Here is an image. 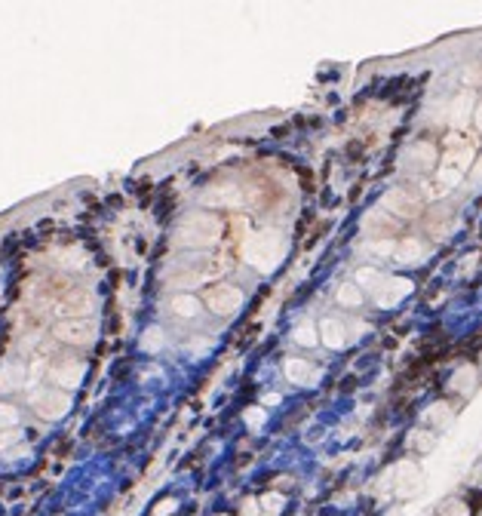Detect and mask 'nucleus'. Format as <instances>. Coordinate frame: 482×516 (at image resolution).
<instances>
[{
    "mask_svg": "<svg viewBox=\"0 0 482 516\" xmlns=\"http://www.w3.org/2000/svg\"><path fill=\"white\" fill-rule=\"evenodd\" d=\"M477 123H479V130H482V105H479V111H477Z\"/></svg>",
    "mask_w": 482,
    "mask_h": 516,
    "instance_id": "nucleus-37",
    "label": "nucleus"
},
{
    "mask_svg": "<svg viewBox=\"0 0 482 516\" xmlns=\"http://www.w3.org/2000/svg\"><path fill=\"white\" fill-rule=\"evenodd\" d=\"M424 256V243L415 237H405L396 243V249H393V258L403 261V265H415V261H421Z\"/></svg>",
    "mask_w": 482,
    "mask_h": 516,
    "instance_id": "nucleus-12",
    "label": "nucleus"
},
{
    "mask_svg": "<svg viewBox=\"0 0 482 516\" xmlns=\"http://www.w3.org/2000/svg\"><path fill=\"white\" fill-rule=\"evenodd\" d=\"M225 258H215V256H203L188 261V267H181L179 273L173 277V283L179 286H196V283H206V280H215L225 273Z\"/></svg>",
    "mask_w": 482,
    "mask_h": 516,
    "instance_id": "nucleus-3",
    "label": "nucleus"
},
{
    "mask_svg": "<svg viewBox=\"0 0 482 516\" xmlns=\"http://www.w3.org/2000/svg\"><path fill=\"white\" fill-rule=\"evenodd\" d=\"M243 516H262V504H258V498H246L243 501Z\"/></svg>",
    "mask_w": 482,
    "mask_h": 516,
    "instance_id": "nucleus-33",
    "label": "nucleus"
},
{
    "mask_svg": "<svg viewBox=\"0 0 482 516\" xmlns=\"http://www.w3.org/2000/svg\"><path fill=\"white\" fill-rule=\"evenodd\" d=\"M473 381H477V372H473V366H464V369H458V372H455L452 387H455V391H461V393H470V391H473Z\"/></svg>",
    "mask_w": 482,
    "mask_h": 516,
    "instance_id": "nucleus-21",
    "label": "nucleus"
},
{
    "mask_svg": "<svg viewBox=\"0 0 482 516\" xmlns=\"http://www.w3.org/2000/svg\"><path fill=\"white\" fill-rule=\"evenodd\" d=\"M18 439H22V433H18L16 428H12V430H0V452L10 449V445H16Z\"/></svg>",
    "mask_w": 482,
    "mask_h": 516,
    "instance_id": "nucleus-31",
    "label": "nucleus"
},
{
    "mask_svg": "<svg viewBox=\"0 0 482 516\" xmlns=\"http://www.w3.org/2000/svg\"><path fill=\"white\" fill-rule=\"evenodd\" d=\"M295 341H298V344H304V347H314V344L320 341V339H316V329L304 323V326H298V329H295Z\"/></svg>",
    "mask_w": 482,
    "mask_h": 516,
    "instance_id": "nucleus-28",
    "label": "nucleus"
},
{
    "mask_svg": "<svg viewBox=\"0 0 482 516\" xmlns=\"http://www.w3.org/2000/svg\"><path fill=\"white\" fill-rule=\"evenodd\" d=\"M18 424V409L16 406L0 403V430H12Z\"/></svg>",
    "mask_w": 482,
    "mask_h": 516,
    "instance_id": "nucleus-26",
    "label": "nucleus"
},
{
    "mask_svg": "<svg viewBox=\"0 0 482 516\" xmlns=\"http://www.w3.org/2000/svg\"><path fill=\"white\" fill-rule=\"evenodd\" d=\"M53 335L65 344H74V347H86L96 339V323L92 320H62L55 323Z\"/></svg>",
    "mask_w": 482,
    "mask_h": 516,
    "instance_id": "nucleus-6",
    "label": "nucleus"
},
{
    "mask_svg": "<svg viewBox=\"0 0 482 516\" xmlns=\"http://www.w3.org/2000/svg\"><path fill=\"white\" fill-rule=\"evenodd\" d=\"M173 511H175V501H173V498H163L160 504L154 507V513H157V516H169Z\"/></svg>",
    "mask_w": 482,
    "mask_h": 516,
    "instance_id": "nucleus-34",
    "label": "nucleus"
},
{
    "mask_svg": "<svg viewBox=\"0 0 482 516\" xmlns=\"http://www.w3.org/2000/svg\"><path fill=\"white\" fill-rule=\"evenodd\" d=\"M366 231H375V237H390L393 231H396V221L390 219V215L387 212H372V215H366Z\"/></svg>",
    "mask_w": 482,
    "mask_h": 516,
    "instance_id": "nucleus-16",
    "label": "nucleus"
},
{
    "mask_svg": "<svg viewBox=\"0 0 482 516\" xmlns=\"http://www.w3.org/2000/svg\"><path fill=\"white\" fill-rule=\"evenodd\" d=\"M405 163H411V167H421V169H430L436 163V151L433 145H415V148H409V154H405Z\"/></svg>",
    "mask_w": 482,
    "mask_h": 516,
    "instance_id": "nucleus-17",
    "label": "nucleus"
},
{
    "mask_svg": "<svg viewBox=\"0 0 482 516\" xmlns=\"http://www.w3.org/2000/svg\"><path fill=\"white\" fill-rule=\"evenodd\" d=\"M467 111H470V93H461L452 105V123L455 126H464L467 123Z\"/></svg>",
    "mask_w": 482,
    "mask_h": 516,
    "instance_id": "nucleus-22",
    "label": "nucleus"
},
{
    "mask_svg": "<svg viewBox=\"0 0 482 516\" xmlns=\"http://www.w3.org/2000/svg\"><path fill=\"white\" fill-rule=\"evenodd\" d=\"M200 203L209 209H237V206H243V191L233 182L212 184V188H206L200 194Z\"/></svg>",
    "mask_w": 482,
    "mask_h": 516,
    "instance_id": "nucleus-7",
    "label": "nucleus"
},
{
    "mask_svg": "<svg viewBox=\"0 0 482 516\" xmlns=\"http://www.w3.org/2000/svg\"><path fill=\"white\" fill-rule=\"evenodd\" d=\"M142 347L144 350H160L163 347V332L160 329H148V332H144V339H142Z\"/></svg>",
    "mask_w": 482,
    "mask_h": 516,
    "instance_id": "nucleus-29",
    "label": "nucleus"
},
{
    "mask_svg": "<svg viewBox=\"0 0 482 516\" xmlns=\"http://www.w3.org/2000/svg\"><path fill=\"white\" fill-rule=\"evenodd\" d=\"M175 240H179V246H188V249H209V246H215L221 240V221L209 212H196L181 221Z\"/></svg>",
    "mask_w": 482,
    "mask_h": 516,
    "instance_id": "nucleus-2",
    "label": "nucleus"
},
{
    "mask_svg": "<svg viewBox=\"0 0 482 516\" xmlns=\"http://www.w3.org/2000/svg\"><path fill=\"white\" fill-rule=\"evenodd\" d=\"M338 302H341V304H347V308H357V304L363 302V292H359V286L344 283V286L338 289Z\"/></svg>",
    "mask_w": 482,
    "mask_h": 516,
    "instance_id": "nucleus-24",
    "label": "nucleus"
},
{
    "mask_svg": "<svg viewBox=\"0 0 482 516\" xmlns=\"http://www.w3.org/2000/svg\"><path fill=\"white\" fill-rule=\"evenodd\" d=\"M84 372H86V366L80 360H59L49 369V378L62 387H77L80 381H84Z\"/></svg>",
    "mask_w": 482,
    "mask_h": 516,
    "instance_id": "nucleus-11",
    "label": "nucleus"
},
{
    "mask_svg": "<svg viewBox=\"0 0 482 516\" xmlns=\"http://www.w3.org/2000/svg\"><path fill=\"white\" fill-rule=\"evenodd\" d=\"M22 366H16V363H6V366H0V393L3 391H12V387L22 384Z\"/></svg>",
    "mask_w": 482,
    "mask_h": 516,
    "instance_id": "nucleus-19",
    "label": "nucleus"
},
{
    "mask_svg": "<svg viewBox=\"0 0 482 516\" xmlns=\"http://www.w3.org/2000/svg\"><path fill=\"white\" fill-rule=\"evenodd\" d=\"M243 256L249 261L255 271L262 273H270L277 265H280L283 258V240L277 231H255L249 234V240H246L243 246Z\"/></svg>",
    "mask_w": 482,
    "mask_h": 516,
    "instance_id": "nucleus-1",
    "label": "nucleus"
},
{
    "mask_svg": "<svg viewBox=\"0 0 482 516\" xmlns=\"http://www.w3.org/2000/svg\"><path fill=\"white\" fill-rule=\"evenodd\" d=\"M396 246H393V240H381V243H372V252H378V256H387V252H393Z\"/></svg>",
    "mask_w": 482,
    "mask_h": 516,
    "instance_id": "nucleus-35",
    "label": "nucleus"
},
{
    "mask_svg": "<svg viewBox=\"0 0 482 516\" xmlns=\"http://www.w3.org/2000/svg\"><path fill=\"white\" fill-rule=\"evenodd\" d=\"M31 406L40 418L47 421H59V418L68 415L71 409V397L65 391H55V387H43V391H34L31 393Z\"/></svg>",
    "mask_w": 482,
    "mask_h": 516,
    "instance_id": "nucleus-4",
    "label": "nucleus"
},
{
    "mask_svg": "<svg viewBox=\"0 0 482 516\" xmlns=\"http://www.w3.org/2000/svg\"><path fill=\"white\" fill-rule=\"evenodd\" d=\"M258 504L264 507V513H268V516H277V513L283 511V504H286V498H283V495H277V492H270V495H264Z\"/></svg>",
    "mask_w": 482,
    "mask_h": 516,
    "instance_id": "nucleus-27",
    "label": "nucleus"
},
{
    "mask_svg": "<svg viewBox=\"0 0 482 516\" xmlns=\"http://www.w3.org/2000/svg\"><path fill=\"white\" fill-rule=\"evenodd\" d=\"M59 310L68 314V320H86V314L92 310V295L90 289H68L59 302Z\"/></svg>",
    "mask_w": 482,
    "mask_h": 516,
    "instance_id": "nucleus-9",
    "label": "nucleus"
},
{
    "mask_svg": "<svg viewBox=\"0 0 482 516\" xmlns=\"http://www.w3.org/2000/svg\"><path fill=\"white\" fill-rule=\"evenodd\" d=\"M320 339H322V344H326V347L341 350V347H344V341H347V332H344V326H341L338 320H322Z\"/></svg>",
    "mask_w": 482,
    "mask_h": 516,
    "instance_id": "nucleus-13",
    "label": "nucleus"
},
{
    "mask_svg": "<svg viewBox=\"0 0 482 516\" xmlns=\"http://www.w3.org/2000/svg\"><path fill=\"white\" fill-rule=\"evenodd\" d=\"M384 209H390V215L399 219H415L421 212V197L411 194L409 188H393L384 194Z\"/></svg>",
    "mask_w": 482,
    "mask_h": 516,
    "instance_id": "nucleus-8",
    "label": "nucleus"
},
{
    "mask_svg": "<svg viewBox=\"0 0 482 516\" xmlns=\"http://www.w3.org/2000/svg\"><path fill=\"white\" fill-rule=\"evenodd\" d=\"M246 424H249V428H262L264 424V409H249L246 412Z\"/></svg>",
    "mask_w": 482,
    "mask_h": 516,
    "instance_id": "nucleus-32",
    "label": "nucleus"
},
{
    "mask_svg": "<svg viewBox=\"0 0 482 516\" xmlns=\"http://www.w3.org/2000/svg\"><path fill=\"white\" fill-rule=\"evenodd\" d=\"M424 418H427V421H433L436 428H448V424H452V418H455V412H452V406H448V403H436V406H430Z\"/></svg>",
    "mask_w": 482,
    "mask_h": 516,
    "instance_id": "nucleus-20",
    "label": "nucleus"
},
{
    "mask_svg": "<svg viewBox=\"0 0 482 516\" xmlns=\"http://www.w3.org/2000/svg\"><path fill=\"white\" fill-rule=\"evenodd\" d=\"M396 480H399L396 482V492L399 495H411L418 489V482H421V474H418L415 464L405 461V464H399V467H396Z\"/></svg>",
    "mask_w": 482,
    "mask_h": 516,
    "instance_id": "nucleus-15",
    "label": "nucleus"
},
{
    "mask_svg": "<svg viewBox=\"0 0 482 516\" xmlns=\"http://www.w3.org/2000/svg\"><path fill=\"white\" fill-rule=\"evenodd\" d=\"M173 310L179 317H196L200 314V298L196 295H188V292H181V295L173 298Z\"/></svg>",
    "mask_w": 482,
    "mask_h": 516,
    "instance_id": "nucleus-18",
    "label": "nucleus"
},
{
    "mask_svg": "<svg viewBox=\"0 0 482 516\" xmlns=\"http://www.w3.org/2000/svg\"><path fill=\"white\" fill-rule=\"evenodd\" d=\"M473 182H482V160H479V167H477V172H473Z\"/></svg>",
    "mask_w": 482,
    "mask_h": 516,
    "instance_id": "nucleus-36",
    "label": "nucleus"
},
{
    "mask_svg": "<svg viewBox=\"0 0 482 516\" xmlns=\"http://www.w3.org/2000/svg\"><path fill=\"white\" fill-rule=\"evenodd\" d=\"M286 378L292 384H310L316 381V369L307 360H286Z\"/></svg>",
    "mask_w": 482,
    "mask_h": 516,
    "instance_id": "nucleus-14",
    "label": "nucleus"
},
{
    "mask_svg": "<svg viewBox=\"0 0 482 516\" xmlns=\"http://www.w3.org/2000/svg\"><path fill=\"white\" fill-rule=\"evenodd\" d=\"M409 443H411V449H418V452H430L436 445V437L433 433H427V430H415Z\"/></svg>",
    "mask_w": 482,
    "mask_h": 516,
    "instance_id": "nucleus-25",
    "label": "nucleus"
},
{
    "mask_svg": "<svg viewBox=\"0 0 482 516\" xmlns=\"http://www.w3.org/2000/svg\"><path fill=\"white\" fill-rule=\"evenodd\" d=\"M203 302H206V308L212 310V314L231 317L243 308V292H240L237 286H212V289L203 295Z\"/></svg>",
    "mask_w": 482,
    "mask_h": 516,
    "instance_id": "nucleus-5",
    "label": "nucleus"
},
{
    "mask_svg": "<svg viewBox=\"0 0 482 516\" xmlns=\"http://www.w3.org/2000/svg\"><path fill=\"white\" fill-rule=\"evenodd\" d=\"M411 292V280H403V277H384V283L378 286L375 292V302L381 304V308H393V304H399L405 295Z\"/></svg>",
    "mask_w": 482,
    "mask_h": 516,
    "instance_id": "nucleus-10",
    "label": "nucleus"
},
{
    "mask_svg": "<svg viewBox=\"0 0 482 516\" xmlns=\"http://www.w3.org/2000/svg\"><path fill=\"white\" fill-rule=\"evenodd\" d=\"M357 283H359V286H369L372 295H375L378 286L384 283V273H381V271H375V267H363V271L357 273Z\"/></svg>",
    "mask_w": 482,
    "mask_h": 516,
    "instance_id": "nucleus-23",
    "label": "nucleus"
},
{
    "mask_svg": "<svg viewBox=\"0 0 482 516\" xmlns=\"http://www.w3.org/2000/svg\"><path fill=\"white\" fill-rule=\"evenodd\" d=\"M440 516H467V507L461 504V501H446V504L440 507Z\"/></svg>",
    "mask_w": 482,
    "mask_h": 516,
    "instance_id": "nucleus-30",
    "label": "nucleus"
}]
</instances>
